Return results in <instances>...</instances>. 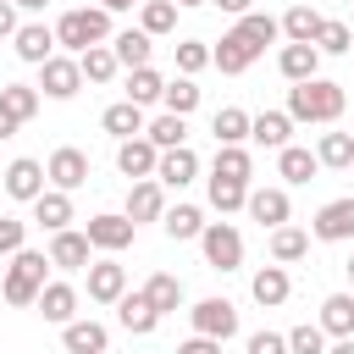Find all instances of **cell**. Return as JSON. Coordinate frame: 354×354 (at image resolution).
<instances>
[{
  "mask_svg": "<svg viewBox=\"0 0 354 354\" xmlns=\"http://www.w3.org/2000/svg\"><path fill=\"white\" fill-rule=\"evenodd\" d=\"M343 83H326V77H310V83H293L288 88V116L293 122H337L343 116Z\"/></svg>",
  "mask_w": 354,
  "mask_h": 354,
  "instance_id": "1",
  "label": "cell"
},
{
  "mask_svg": "<svg viewBox=\"0 0 354 354\" xmlns=\"http://www.w3.org/2000/svg\"><path fill=\"white\" fill-rule=\"evenodd\" d=\"M44 266H50V254H39V249H17V254H11V271H6V282H0L6 304H17V310L39 304V288H44Z\"/></svg>",
  "mask_w": 354,
  "mask_h": 354,
  "instance_id": "2",
  "label": "cell"
},
{
  "mask_svg": "<svg viewBox=\"0 0 354 354\" xmlns=\"http://www.w3.org/2000/svg\"><path fill=\"white\" fill-rule=\"evenodd\" d=\"M105 39H111V11H100V6L66 11V17L55 22V44H66L72 55H83L88 44H105Z\"/></svg>",
  "mask_w": 354,
  "mask_h": 354,
  "instance_id": "3",
  "label": "cell"
},
{
  "mask_svg": "<svg viewBox=\"0 0 354 354\" xmlns=\"http://www.w3.org/2000/svg\"><path fill=\"white\" fill-rule=\"evenodd\" d=\"M199 249H205V266H210V271H238V266H243V238H238L232 221H205Z\"/></svg>",
  "mask_w": 354,
  "mask_h": 354,
  "instance_id": "4",
  "label": "cell"
},
{
  "mask_svg": "<svg viewBox=\"0 0 354 354\" xmlns=\"http://www.w3.org/2000/svg\"><path fill=\"white\" fill-rule=\"evenodd\" d=\"M188 315H194V337H216V343H227V337L238 332V310H232V299H199Z\"/></svg>",
  "mask_w": 354,
  "mask_h": 354,
  "instance_id": "5",
  "label": "cell"
},
{
  "mask_svg": "<svg viewBox=\"0 0 354 354\" xmlns=\"http://www.w3.org/2000/svg\"><path fill=\"white\" fill-rule=\"evenodd\" d=\"M39 88H44L50 100H72V94L83 88V72H77V55H50V61L39 66Z\"/></svg>",
  "mask_w": 354,
  "mask_h": 354,
  "instance_id": "6",
  "label": "cell"
},
{
  "mask_svg": "<svg viewBox=\"0 0 354 354\" xmlns=\"http://www.w3.org/2000/svg\"><path fill=\"white\" fill-rule=\"evenodd\" d=\"M44 177H50L61 194H72V188H83V183H88V155H83V149H72V144H61V149L50 155Z\"/></svg>",
  "mask_w": 354,
  "mask_h": 354,
  "instance_id": "7",
  "label": "cell"
},
{
  "mask_svg": "<svg viewBox=\"0 0 354 354\" xmlns=\"http://www.w3.org/2000/svg\"><path fill=\"white\" fill-rule=\"evenodd\" d=\"M83 238L94 243V249H105V254H116V249H127L133 243V221L127 216H88V227H83Z\"/></svg>",
  "mask_w": 354,
  "mask_h": 354,
  "instance_id": "8",
  "label": "cell"
},
{
  "mask_svg": "<svg viewBox=\"0 0 354 354\" xmlns=\"http://www.w3.org/2000/svg\"><path fill=\"white\" fill-rule=\"evenodd\" d=\"M321 243H348L354 238V199H332V205H321V216H315V227H310Z\"/></svg>",
  "mask_w": 354,
  "mask_h": 354,
  "instance_id": "9",
  "label": "cell"
},
{
  "mask_svg": "<svg viewBox=\"0 0 354 354\" xmlns=\"http://www.w3.org/2000/svg\"><path fill=\"white\" fill-rule=\"evenodd\" d=\"M254 55H260V50L232 28V33H221V44L210 50V66H221L227 77H238V72H249V66H254Z\"/></svg>",
  "mask_w": 354,
  "mask_h": 354,
  "instance_id": "10",
  "label": "cell"
},
{
  "mask_svg": "<svg viewBox=\"0 0 354 354\" xmlns=\"http://www.w3.org/2000/svg\"><path fill=\"white\" fill-rule=\"evenodd\" d=\"M194 171H199V155H194L188 144L160 149V160H155V183H160V188H183V183H194Z\"/></svg>",
  "mask_w": 354,
  "mask_h": 354,
  "instance_id": "11",
  "label": "cell"
},
{
  "mask_svg": "<svg viewBox=\"0 0 354 354\" xmlns=\"http://www.w3.org/2000/svg\"><path fill=\"white\" fill-rule=\"evenodd\" d=\"M122 293H127V266H116V260H88V299L116 304Z\"/></svg>",
  "mask_w": 354,
  "mask_h": 354,
  "instance_id": "12",
  "label": "cell"
},
{
  "mask_svg": "<svg viewBox=\"0 0 354 354\" xmlns=\"http://www.w3.org/2000/svg\"><path fill=\"white\" fill-rule=\"evenodd\" d=\"M155 160H160V149H155L149 138H127V144H116V166H122V177H133V183L155 177Z\"/></svg>",
  "mask_w": 354,
  "mask_h": 354,
  "instance_id": "13",
  "label": "cell"
},
{
  "mask_svg": "<svg viewBox=\"0 0 354 354\" xmlns=\"http://www.w3.org/2000/svg\"><path fill=\"white\" fill-rule=\"evenodd\" d=\"M160 216H166V194H160V183H155V177L133 183V188H127V221L138 227V221H160Z\"/></svg>",
  "mask_w": 354,
  "mask_h": 354,
  "instance_id": "14",
  "label": "cell"
},
{
  "mask_svg": "<svg viewBox=\"0 0 354 354\" xmlns=\"http://www.w3.org/2000/svg\"><path fill=\"white\" fill-rule=\"evenodd\" d=\"M243 210L260 221V227H288V194L282 188H249V199H243Z\"/></svg>",
  "mask_w": 354,
  "mask_h": 354,
  "instance_id": "15",
  "label": "cell"
},
{
  "mask_svg": "<svg viewBox=\"0 0 354 354\" xmlns=\"http://www.w3.org/2000/svg\"><path fill=\"white\" fill-rule=\"evenodd\" d=\"M11 39H17V55L33 61V66H44V61L55 55V28H44V22H22Z\"/></svg>",
  "mask_w": 354,
  "mask_h": 354,
  "instance_id": "16",
  "label": "cell"
},
{
  "mask_svg": "<svg viewBox=\"0 0 354 354\" xmlns=\"http://www.w3.org/2000/svg\"><path fill=\"white\" fill-rule=\"evenodd\" d=\"M6 194L33 205V199L44 194V166H39V160H28V155H22V160H11V166H6Z\"/></svg>",
  "mask_w": 354,
  "mask_h": 354,
  "instance_id": "17",
  "label": "cell"
},
{
  "mask_svg": "<svg viewBox=\"0 0 354 354\" xmlns=\"http://www.w3.org/2000/svg\"><path fill=\"white\" fill-rule=\"evenodd\" d=\"M88 238L83 232H72V227H61L55 238H50V266H61V271H83L88 266Z\"/></svg>",
  "mask_w": 354,
  "mask_h": 354,
  "instance_id": "18",
  "label": "cell"
},
{
  "mask_svg": "<svg viewBox=\"0 0 354 354\" xmlns=\"http://www.w3.org/2000/svg\"><path fill=\"white\" fill-rule=\"evenodd\" d=\"M39 315L55 321V326H66V321L77 315V288H72V282H44V288H39Z\"/></svg>",
  "mask_w": 354,
  "mask_h": 354,
  "instance_id": "19",
  "label": "cell"
},
{
  "mask_svg": "<svg viewBox=\"0 0 354 354\" xmlns=\"http://www.w3.org/2000/svg\"><path fill=\"white\" fill-rule=\"evenodd\" d=\"M315 326H321L326 337H354V293H326Z\"/></svg>",
  "mask_w": 354,
  "mask_h": 354,
  "instance_id": "20",
  "label": "cell"
},
{
  "mask_svg": "<svg viewBox=\"0 0 354 354\" xmlns=\"http://www.w3.org/2000/svg\"><path fill=\"white\" fill-rule=\"evenodd\" d=\"M315 66H321V50H315V44H282V55H277V72H282L288 83H310Z\"/></svg>",
  "mask_w": 354,
  "mask_h": 354,
  "instance_id": "21",
  "label": "cell"
},
{
  "mask_svg": "<svg viewBox=\"0 0 354 354\" xmlns=\"http://www.w3.org/2000/svg\"><path fill=\"white\" fill-rule=\"evenodd\" d=\"M288 133H293V116H288V111H260V116H249V138L266 144V149H288Z\"/></svg>",
  "mask_w": 354,
  "mask_h": 354,
  "instance_id": "22",
  "label": "cell"
},
{
  "mask_svg": "<svg viewBox=\"0 0 354 354\" xmlns=\"http://www.w3.org/2000/svg\"><path fill=\"white\" fill-rule=\"evenodd\" d=\"M249 293H254V304L277 310V304H288L293 282H288V271H282V266H260V271H254V282H249Z\"/></svg>",
  "mask_w": 354,
  "mask_h": 354,
  "instance_id": "23",
  "label": "cell"
},
{
  "mask_svg": "<svg viewBox=\"0 0 354 354\" xmlns=\"http://www.w3.org/2000/svg\"><path fill=\"white\" fill-rule=\"evenodd\" d=\"M100 127H105L116 144H127V138H144V111H138L133 100H122V105H111V111L100 116Z\"/></svg>",
  "mask_w": 354,
  "mask_h": 354,
  "instance_id": "24",
  "label": "cell"
},
{
  "mask_svg": "<svg viewBox=\"0 0 354 354\" xmlns=\"http://www.w3.org/2000/svg\"><path fill=\"white\" fill-rule=\"evenodd\" d=\"M116 321H122L133 337H149V332L160 326V315L144 304V293H122V299H116Z\"/></svg>",
  "mask_w": 354,
  "mask_h": 354,
  "instance_id": "25",
  "label": "cell"
},
{
  "mask_svg": "<svg viewBox=\"0 0 354 354\" xmlns=\"http://www.w3.org/2000/svg\"><path fill=\"white\" fill-rule=\"evenodd\" d=\"M61 343H66V354H105V326L100 321H66L61 326Z\"/></svg>",
  "mask_w": 354,
  "mask_h": 354,
  "instance_id": "26",
  "label": "cell"
},
{
  "mask_svg": "<svg viewBox=\"0 0 354 354\" xmlns=\"http://www.w3.org/2000/svg\"><path fill=\"white\" fill-rule=\"evenodd\" d=\"M33 221H39V227H50V232H61V227L72 221V194H61V188H44V194L33 199Z\"/></svg>",
  "mask_w": 354,
  "mask_h": 354,
  "instance_id": "27",
  "label": "cell"
},
{
  "mask_svg": "<svg viewBox=\"0 0 354 354\" xmlns=\"http://www.w3.org/2000/svg\"><path fill=\"white\" fill-rule=\"evenodd\" d=\"M149 33H138V28H127V33H116V44H111V55H116V66H127V72H138V66H149Z\"/></svg>",
  "mask_w": 354,
  "mask_h": 354,
  "instance_id": "28",
  "label": "cell"
},
{
  "mask_svg": "<svg viewBox=\"0 0 354 354\" xmlns=\"http://www.w3.org/2000/svg\"><path fill=\"white\" fill-rule=\"evenodd\" d=\"M210 177L249 183V177H254V160H249V149H243V144H221V149H216V166H210Z\"/></svg>",
  "mask_w": 354,
  "mask_h": 354,
  "instance_id": "29",
  "label": "cell"
},
{
  "mask_svg": "<svg viewBox=\"0 0 354 354\" xmlns=\"http://www.w3.org/2000/svg\"><path fill=\"white\" fill-rule=\"evenodd\" d=\"M160 227H166V238L188 243V238H199V232H205V210H199V205H171V210L160 216Z\"/></svg>",
  "mask_w": 354,
  "mask_h": 354,
  "instance_id": "30",
  "label": "cell"
},
{
  "mask_svg": "<svg viewBox=\"0 0 354 354\" xmlns=\"http://www.w3.org/2000/svg\"><path fill=\"white\" fill-rule=\"evenodd\" d=\"M144 304H149L155 315H171V310L183 304V282H177V277H166V271H155V277L144 282Z\"/></svg>",
  "mask_w": 354,
  "mask_h": 354,
  "instance_id": "31",
  "label": "cell"
},
{
  "mask_svg": "<svg viewBox=\"0 0 354 354\" xmlns=\"http://www.w3.org/2000/svg\"><path fill=\"white\" fill-rule=\"evenodd\" d=\"M321 22H326L321 11H310V6H293V11H288V17L277 22V28L288 33V44H315V33H321Z\"/></svg>",
  "mask_w": 354,
  "mask_h": 354,
  "instance_id": "32",
  "label": "cell"
},
{
  "mask_svg": "<svg viewBox=\"0 0 354 354\" xmlns=\"http://www.w3.org/2000/svg\"><path fill=\"white\" fill-rule=\"evenodd\" d=\"M277 171H282V177H288V183L299 188V183H310V177L321 171V160H315L310 149H299V144H288V149H277Z\"/></svg>",
  "mask_w": 354,
  "mask_h": 354,
  "instance_id": "33",
  "label": "cell"
},
{
  "mask_svg": "<svg viewBox=\"0 0 354 354\" xmlns=\"http://www.w3.org/2000/svg\"><path fill=\"white\" fill-rule=\"evenodd\" d=\"M77 72H83V83H111V77H116V55H111V44H88V50L77 55Z\"/></svg>",
  "mask_w": 354,
  "mask_h": 354,
  "instance_id": "34",
  "label": "cell"
},
{
  "mask_svg": "<svg viewBox=\"0 0 354 354\" xmlns=\"http://www.w3.org/2000/svg\"><path fill=\"white\" fill-rule=\"evenodd\" d=\"M160 105L188 122V111H199V83H194V77H171V83L160 88Z\"/></svg>",
  "mask_w": 354,
  "mask_h": 354,
  "instance_id": "35",
  "label": "cell"
},
{
  "mask_svg": "<svg viewBox=\"0 0 354 354\" xmlns=\"http://www.w3.org/2000/svg\"><path fill=\"white\" fill-rule=\"evenodd\" d=\"M210 133H216V144H243V138H249V111L221 105V111L210 116Z\"/></svg>",
  "mask_w": 354,
  "mask_h": 354,
  "instance_id": "36",
  "label": "cell"
},
{
  "mask_svg": "<svg viewBox=\"0 0 354 354\" xmlns=\"http://www.w3.org/2000/svg\"><path fill=\"white\" fill-rule=\"evenodd\" d=\"M144 138H149L155 149H177V144L188 138V122H183V116H171V111H160L155 122H144Z\"/></svg>",
  "mask_w": 354,
  "mask_h": 354,
  "instance_id": "37",
  "label": "cell"
},
{
  "mask_svg": "<svg viewBox=\"0 0 354 354\" xmlns=\"http://www.w3.org/2000/svg\"><path fill=\"white\" fill-rule=\"evenodd\" d=\"M304 254H310V232H299V227H277L271 232V260L277 266H293Z\"/></svg>",
  "mask_w": 354,
  "mask_h": 354,
  "instance_id": "38",
  "label": "cell"
},
{
  "mask_svg": "<svg viewBox=\"0 0 354 354\" xmlns=\"http://www.w3.org/2000/svg\"><path fill=\"white\" fill-rule=\"evenodd\" d=\"M315 160H321V166H332V171H348V166H354V138H348V133H321Z\"/></svg>",
  "mask_w": 354,
  "mask_h": 354,
  "instance_id": "39",
  "label": "cell"
},
{
  "mask_svg": "<svg viewBox=\"0 0 354 354\" xmlns=\"http://www.w3.org/2000/svg\"><path fill=\"white\" fill-rule=\"evenodd\" d=\"M171 28H177V6L171 0H144L138 6V33L155 39V33H171Z\"/></svg>",
  "mask_w": 354,
  "mask_h": 354,
  "instance_id": "40",
  "label": "cell"
},
{
  "mask_svg": "<svg viewBox=\"0 0 354 354\" xmlns=\"http://www.w3.org/2000/svg\"><path fill=\"white\" fill-rule=\"evenodd\" d=\"M160 88H166V77L155 72V66H138V72H127V100L144 111V105H155L160 100Z\"/></svg>",
  "mask_w": 354,
  "mask_h": 354,
  "instance_id": "41",
  "label": "cell"
},
{
  "mask_svg": "<svg viewBox=\"0 0 354 354\" xmlns=\"http://www.w3.org/2000/svg\"><path fill=\"white\" fill-rule=\"evenodd\" d=\"M0 105H6L17 122H33V116H39V88H28V83H6V88H0Z\"/></svg>",
  "mask_w": 354,
  "mask_h": 354,
  "instance_id": "42",
  "label": "cell"
},
{
  "mask_svg": "<svg viewBox=\"0 0 354 354\" xmlns=\"http://www.w3.org/2000/svg\"><path fill=\"white\" fill-rule=\"evenodd\" d=\"M238 33H243L254 50H266V44H271L282 28H277V17H266V11H249V17H238Z\"/></svg>",
  "mask_w": 354,
  "mask_h": 354,
  "instance_id": "43",
  "label": "cell"
},
{
  "mask_svg": "<svg viewBox=\"0 0 354 354\" xmlns=\"http://www.w3.org/2000/svg\"><path fill=\"white\" fill-rule=\"evenodd\" d=\"M315 50H321V55H348V50H354V28H348V22H321Z\"/></svg>",
  "mask_w": 354,
  "mask_h": 354,
  "instance_id": "44",
  "label": "cell"
},
{
  "mask_svg": "<svg viewBox=\"0 0 354 354\" xmlns=\"http://www.w3.org/2000/svg\"><path fill=\"white\" fill-rule=\"evenodd\" d=\"M249 199V183H227V177H210V205L227 216V210H243Z\"/></svg>",
  "mask_w": 354,
  "mask_h": 354,
  "instance_id": "45",
  "label": "cell"
},
{
  "mask_svg": "<svg viewBox=\"0 0 354 354\" xmlns=\"http://www.w3.org/2000/svg\"><path fill=\"white\" fill-rule=\"evenodd\" d=\"M205 66H210V44H205V39H183V44H177V72L194 77V72H205Z\"/></svg>",
  "mask_w": 354,
  "mask_h": 354,
  "instance_id": "46",
  "label": "cell"
},
{
  "mask_svg": "<svg viewBox=\"0 0 354 354\" xmlns=\"http://www.w3.org/2000/svg\"><path fill=\"white\" fill-rule=\"evenodd\" d=\"M288 354H326V332H321L315 321L293 326V332H288Z\"/></svg>",
  "mask_w": 354,
  "mask_h": 354,
  "instance_id": "47",
  "label": "cell"
},
{
  "mask_svg": "<svg viewBox=\"0 0 354 354\" xmlns=\"http://www.w3.org/2000/svg\"><path fill=\"white\" fill-rule=\"evenodd\" d=\"M22 238H28V221L0 216V254H17V249H22Z\"/></svg>",
  "mask_w": 354,
  "mask_h": 354,
  "instance_id": "48",
  "label": "cell"
},
{
  "mask_svg": "<svg viewBox=\"0 0 354 354\" xmlns=\"http://www.w3.org/2000/svg\"><path fill=\"white\" fill-rule=\"evenodd\" d=\"M249 354H288V337L282 332H254L249 337Z\"/></svg>",
  "mask_w": 354,
  "mask_h": 354,
  "instance_id": "49",
  "label": "cell"
},
{
  "mask_svg": "<svg viewBox=\"0 0 354 354\" xmlns=\"http://www.w3.org/2000/svg\"><path fill=\"white\" fill-rule=\"evenodd\" d=\"M177 354H221V343H216V337H188Z\"/></svg>",
  "mask_w": 354,
  "mask_h": 354,
  "instance_id": "50",
  "label": "cell"
},
{
  "mask_svg": "<svg viewBox=\"0 0 354 354\" xmlns=\"http://www.w3.org/2000/svg\"><path fill=\"white\" fill-rule=\"evenodd\" d=\"M11 33H17V6L0 0V39H11Z\"/></svg>",
  "mask_w": 354,
  "mask_h": 354,
  "instance_id": "51",
  "label": "cell"
},
{
  "mask_svg": "<svg viewBox=\"0 0 354 354\" xmlns=\"http://www.w3.org/2000/svg\"><path fill=\"white\" fill-rule=\"evenodd\" d=\"M210 6H221L227 17H249V0H210Z\"/></svg>",
  "mask_w": 354,
  "mask_h": 354,
  "instance_id": "52",
  "label": "cell"
},
{
  "mask_svg": "<svg viewBox=\"0 0 354 354\" xmlns=\"http://www.w3.org/2000/svg\"><path fill=\"white\" fill-rule=\"evenodd\" d=\"M17 127H22V122H17V116H11V111H6V105H0V138H11V133H17Z\"/></svg>",
  "mask_w": 354,
  "mask_h": 354,
  "instance_id": "53",
  "label": "cell"
},
{
  "mask_svg": "<svg viewBox=\"0 0 354 354\" xmlns=\"http://www.w3.org/2000/svg\"><path fill=\"white\" fill-rule=\"evenodd\" d=\"M133 6H144V0H100V11H133Z\"/></svg>",
  "mask_w": 354,
  "mask_h": 354,
  "instance_id": "54",
  "label": "cell"
},
{
  "mask_svg": "<svg viewBox=\"0 0 354 354\" xmlns=\"http://www.w3.org/2000/svg\"><path fill=\"white\" fill-rule=\"evenodd\" d=\"M326 354H354V337H337V343H332Z\"/></svg>",
  "mask_w": 354,
  "mask_h": 354,
  "instance_id": "55",
  "label": "cell"
},
{
  "mask_svg": "<svg viewBox=\"0 0 354 354\" xmlns=\"http://www.w3.org/2000/svg\"><path fill=\"white\" fill-rule=\"evenodd\" d=\"M11 6H22V11H44L50 0H11Z\"/></svg>",
  "mask_w": 354,
  "mask_h": 354,
  "instance_id": "56",
  "label": "cell"
},
{
  "mask_svg": "<svg viewBox=\"0 0 354 354\" xmlns=\"http://www.w3.org/2000/svg\"><path fill=\"white\" fill-rule=\"evenodd\" d=\"M171 6H210V0H171Z\"/></svg>",
  "mask_w": 354,
  "mask_h": 354,
  "instance_id": "57",
  "label": "cell"
},
{
  "mask_svg": "<svg viewBox=\"0 0 354 354\" xmlns=\"http://www.w3.org/2000/svg\"><path fill=\"white\" fill-rule=\"evenodd\" d=\"M343 271H348V282H354V254H348V266H343Z\"/></svg>",
  "mask_w": 354,
  "mask_h": 354,
  "instance_id": "58",
  "label": "cell"
},
{
  "mask_svg": "<svg viewBox=\"0 0 354 354\" xmlns=\"http://www.w3.org/2000/svg\"><path fill=\"white\" fill-rule=\"evenodd\" d=\"M348 138H354V127H348Z\"/></svg>",
  "mask_w": 354,
  "mask_h": 354,
  "instance_id": "59",
  "label": "cell"
},
{
  "mask_svg": "<svg viewBox=\"0 0 354 354\" xmlns=\"http://www.w3.org/2000/svg\"><path fill=\"white\" fill-rule=\"evenodd\" d=\"M348 171H354V166H348Z\"/></svg>",
  "mask_w": 354,
  "mask_h": 354,
  "instance_id": "60",
  "label": "cell"
}]
</instances>
